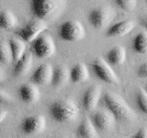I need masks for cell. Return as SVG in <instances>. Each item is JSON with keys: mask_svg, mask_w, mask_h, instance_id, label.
I'll use <instances>...</instances> for the list:
<instances>
[{"mask_svg": "<svg viewBox=\"0 0 147 138\" xmlns=\"http://www.w3.org/2000/svg\"><path fill=\"white\" fill-rule=\"evenodd\" d=\"M114 2L124 11H132L137 5V0H114Z\"/></svg>", "mask_w": 147, "mask_h": 138, "instance_id": "25", "label": "cell"}, {"mask_svg": "<svg viewBox=\"0 0 147 138\" xmlns=\"http://www.w3.org/2000/svg\"><path fill=\"white\" fill-rule=\"evenodd\" d=\"M58 34L63 41L75 43L84 38L86 31L81 22L77 20H68L59 27Z\"/></svg>", "mask_w": 147, "mask_h": 138, "instance_id": "5", "label": "cell"}, {"mask_svg": "<svg viewBox=\"0 0 147 138\" xmlns=\"http://www.w3.org/2000/svg\"><path fill=\"white\" fill-rule=\"evenodd\" d=\"M11 61H13V59L9 44L7 41H1V43H0V63L2 64H9Z\"/></svg>", "mask_w": 147, "mask_h": 138, "instance_id": "24", "label": "cell"}, {"mask_svg": "<svg viewBox=\"0 0 147 138\" xmlns=\"http://www.w3.org/2000/svg\"><path fill=\"white\" fill-rule=\"evenodd\" d=\"M9 47L11 50L12 59L14 62L18 61L26 53V45L21 39L11 38L8 41Z\"/></svg>", "mask_w": 147, "mask_h": 138, "instance_id": "20", "label": "cell"}, {"mask_svg": "<svg viewBox=\"0 0 147 138\" xmlns=\"http://www.w3.org/2000/svg\"><path fill=\"white\" fill-rule=\"evenodd\" d=\"M7 116V112L5 110H1V112H0V122H3L5 118Z\"/></svg>", "mask_w": 147, "mask_h": 138, "instance_id": "30", "label": "cell"}, {"mask_svg": "<svg viewBox=\"0 0 147 138\" xmlns=\"http://www.w3.org/2000/svg\"><path fill=\"white\" fill-rule=\"evenodd\" d=\"M101 102L116 121L130 122L135 118L134 112L125 101L111 92H105L101 97Z\"/></svg>", "mask_w": 147, "mask_h": 138, "instance_id": "2", "label": "cell"}, {"mask_svg": "<svg viewBox=\"0 0 147 138\" xmlns=\"http://www.w3.org/2000/svg\"><path fill=\"white\" fill-rule=\"evenodd\" d=\"M90 121L98 132H108L111 130L115 123V118L108 110H96L91 114Z\"/></svg>", "mask_w": 147, "mask_h": 138, "instance_id": "10", "label": "cell"}, {"mask_svg": "<svg viewBox=\"0 0 147 138\" xmlns=\"http://www.w3.org/2000/svg\"><path fill=\"white\" fill-rule=\"evenodd\" d=\"M139 21H140V24L147 30V14H145V15H144V16H142L140 18Z\"/></svg>", "mask_w": 147, "mask_h": 138, "instance_id": "29", "label": "cell"}, {"mask_svg": "<svg viewBox=\"0 0 147 138\" xmlns=\"http://www.w3.org/2000/svg\"><path fill=\"white\" fill-rule=\"evenodd\" d=\"M131 138H147V128L142 127L139 129V130L131 136Z\"/></svg>", "mask_w": 147, "mask_h": 138, "instance_id": "27", "label": "cell"}, {"mask_svg": "<svg viewBox=\"0 0 147 138\" xmlns=\"http://www.w3.org/2000/svg\"><path fill=\"white\" fill-rule=\"evenodd\" d=\"M137 75L139 77L147 79V62L142 63L137 69Z\"/></svg>", "mask_w": 147, "mask_h": 138, "instance_id": "26", "label": "cell"}, {"mask_svg": "<svg viewBox=\"0 0 147 138\" xmlns=\"http://www.w3.org/2000/svg\"><path fill=\"white\" fill-rule=\"evenodd\" d=\"M134 29V22L131 20H125L110 26L106 34L108 37H123Z\"/></svg>", "mask_w": 147, "mask_h": 138, "instance_id": "14", "label": "cell"}, {"mask_svg": "<svg viewBox=\"0 0 147 138\" xmlns=\"http://www.w3.org/2000/svg\"><path fill=\"white\" fill-rule=\"evenodd\" d=\"M30 51L37 58H48L54 53L55 44L53 38L48 34H40L31 41Z\"/></svg>", "mask_w": 147, "mask_h": 138, "instance_id": "6", "label": "cell"}, {"mask_svg": "<svg viewBox=\"0 0 147 138\" xmlns=\"http://www.w3.org/2000/svg\"><path fill=\"white\" fill-rule=\"evenodd\" d=\"M18 96L22 102L26 104H31L39 100L40 93L37 85L33 83H25L18 87Z\"/></svg>", "mask_w": 147, "mask_h": 138, "instance_id": "11", "label": "cell"}, {"mask_svg": "<svg viewBox=\"0 0 147 138\" xmlns=\"http://www.w3.org/2000/svg\"><path fill=\"white\" fill-rule=\"evenodd\" d=\"M32 66V53L26 52L25 54L16 62L13 67V75L15 76H24L30 70Z\"/></svg>", "mask_w": 147, "mask_h": 138, "instance_id": "16", "label": "cell"}, {"mask_svg": "<svg viewBox=\"0 0 147 138\" xmlns=\"http://www.w3.org/2000/svg\"><path fill=\"white\" fill-rule=\"evenodd\" d=\"M1 101L3 103H8L12 101V98L9 96L8 93L5 92L4 90H1Z\"/></svg>", "mask_w": 147, "mask_h": 138, "instance_id": "28", "label": "cell"}, {"mask_svg": "<svg viewBox=\"0 0 147 138\" xmlns=\"http://www.w3.org/2000/svg\"><path fill=\"white\" fill-rule=\"evenodd\" d=\"M53 73V67L50 64H42L37 67L30 76L31 83L35 85H46L51 83Z\"/></svg>", "mask_w": 147, "mask_h": 138, "instance_id": "13", "label": "cell"}, {"mask_svg": "<svg viewBox=\"0 0 147 138\" xmlns=\"http://www.w3.org/2000/svg\"><path fill=\"white\" fill-rule=\"evenodd\" d=\"M70 80V70L64 66H56L53 68V77L51 81L52 85L55 89L62 87Z\"/></svg>", "mask_w": 147, "mask_h": 138, "instance_id": "17", "label": "cell"}, {"mask_svg": "<svg viewBox=\"0 0 147 138\" xmlns=\"http://www.w3.org/2000/svg\"><path fill=\"white\" fill-rule=\"evenodd\" d=\"M89 77L87 67L84 64H76L70 69V81L72 83H81Z\"/></svg>", "mask_w": 147, "mask_h": 138, "instance_id": "19", "label": "cell"}, {"mask_svg": "<svg viewBox=\"0 0 147 138\" xmlns=\"http://www.w3.org/2000/svg\"><path fill=\"white\" fill-rule=\"evenodd\" d=\"M0 26L5 30H11L18 26V18L9 10H3L0 15Z\"/></svg>", "mask_w": 147, "mask_h": 138, "instance_id": "22", "label": "cell"}, {"mask_svg": "<svg viewBox=\"0 0 147 138\" xmlns=\"http://www.w3.org/2000/svg\"><path fill=\"white\" fill-rule=\"evenodd\" d=\"M144 91L146 92V93H147V84L144 86Z\"/></svg>", "mask_w": 147, "mask_h": 138, "instance_id": "32", "label": "cell"}, {"mask_svg": "<svg viewBox=\"0 0 147 138\" xmlns=\"http://www.w3.org/2000/svg\"><path fill=\"white\" fill-rule=\"evenodd\" d=\"M76 135L79 138H98V131L91 122L90 119L85 118L78 124L76 128Z\"/></svg>", "mask_w": 147, "mask_h": 138, "instance_id": "18", "label": "cell"}, {"mask_svg": "<svg viewBox=\"0 0 147 138\" xmlns=\"http://www.w3.org/2000/svg\"><path fill=\"white\" fill-rule=\"evenodd\" d=\"M94 75L107 84H118L119 77L112 70L111 66L103 58H96L90 64Z\"/></svg>", "mask_w": 147, "mask_h": 138, "instance_id": "7", "label": "cell"}, {"mask_svg": "<svg viewBox=\"0 0 147 138\" xmlns=\"http://www.w3.org/2000/svg\"><path fill=\"white\" fill-rule=\"evenodd\" d=\"M30 9L36 18L54 21L65 9L67 0H29Z\"/></svg>", "mask_w": 147, "mask_h": 138, "instance_id": "1", "label": "cell"}, {"mask_svg": "<svg viewBox=\"0 0 147 138\" xmlns=\"http://www.w3.org/2000/svg\"><path fill=\"white\" fill-rule=\"evenodd\" d=\"M145 1H146V2H147V0H145Z\"/></svg>", "mask_w": 147, "mask_h": 138, "instance_id": "33", "label": "cell"}, {"mask_svg": "<svg viewBox=\"0 0 147 138\" xmlns=\"http://www.w3.org/2000/svg\"><path fill=\"white\" fill-rule=\"evenodd\" d=\"M127 57L126 49L122 46H115L111 48L105 55V60L109 66H117L125 63Z\"/></svg>", "mask_w": 147, "mask_h": 138, "instance_id": "15", "label": "cell"}, {"mask_svg": "<svg viewBox=\"0 0 147 138\" xmlns=\"http://www.w3.org/2000/svg\"><path fill=\"white\" fill-rule=\"evenodd\" d=\"M131 47L137 53H147V31H140L135 35L131 41Z\"/></svg>", "mask_w": 147, "mask_h": 138, "instance_id": "21", "label": "cell"}, {"mask_svg": "<svg viewBox=\"0 0 147 138\" xmlns=\"http://www.w3.org/2000/svg\"><path fill=\"white\" fill-rule=\"evenodd\" d=\"M114 11L111 8L103 7H98L91 10L88 13V21L95 29H102L105 28L109 23L113 20Z\"/></svg>", "mask_w": 147, "mask_h": 138, "instance_id": "8", "label": "cell"}, {"mask_svg": "<svg viewBox=\"0 0 147 138\" xmlns=\"http://www.w3.org/2000/svg\"><path fill=\"white\" fill-rule=\"evenodd\" d=\"M135 103L142 113L147 115V93L144 89H140L135 94Z\"/></svg>", "mask_w": 147, "mask_h": 138, "instance_id": "23", "label": "cell"}, {"mask_svg": "<svg viewBox=\"0 0 147 138\" xmlns=\"http://www.w3.org/2000/svg\"><path fill=\"white\" fill-rule=\"evenodd\" d=\"M79 113L77 105L70 99H60L49 107V114L53 121L59 123L68 122L77 117Z\"/></svg>", "mask_w": 147, "mask_h": 138, "instance_id": "3", "label": "cell"}, {"mask_svg": "<svg viewBox=\"0 0 147 138\" xmlns=\"http://www.w3.org/2000/svg\"><path fill=\"white\" fill-rule=\"evenodd\" d=\"M0 74H1V77H0V79H1V81H3L4 80V71H3V69L0 70Z\"/></svg>", "mask_w": 147, "mask_h": 138, "instance_id": "31", "label": "cell"}, {"mask_svg": "<svg viewBox=\"0 0 147 138\" xmlns=\"http://www.w3.org/2000/svg\"><path fill=\"white\" fill-rule=\"evenodd\" d=\"M46 119L42 115H31L26 117L20 124V131L24 135H36L45 130Z\"/></svg>", "mask_w": 147, "mask_h": 138, "instance_id": "9", "label": "cell"}, {"mask_svg": "<svg viewBox=\"0 0 147 138\" xmlns=\"http://www.w3.org/2000/svg\"><path fill=\"white\" fill-rule=\"evenodd\" d=\"M101 98V89L98 86H91L84 91L81 98V104L85 110H92Z\"/></svg>", "mask_w": 147, "mask_h": 138, "instance_id": "12", "label": "cell"}, {"mask_svg": "<svg viewBox=\"0 0 147 138\" xmlns=\"http://www.w3.org/2000/svg\"><path fill=\"white\" fill-rule=\"evenodd\" d=\"M47 23L44 20L34 18L30 20L23 27H20L15 30V34L24 41L31 43L37 37H39L42 32L47 29Z\"/></svg>", "mask_w": 147, "mask_h": 138, "instance_id": "4", "label": "cell"}]
</instances>
